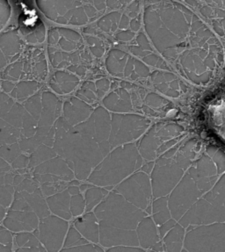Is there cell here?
<instances>
[{
    "label": "cell",
    "mask_w": 225,
    "mask_h": 252,
    "mask_svg": "<svg viewBox=\"0 0 225 252\" xmlns=\"http://www.w3.org/2000/svg\"><path fill=\"white\" fill-rule=\"evenodd\" d=\"M100 222L114 228L135 230L146 214L123 199L122 196L111 194L96 209Z\"/></svg>",
    "instance_id": "cell-1"
},
{
    "label": "cell",
    "mask_w": 225,
    "mask_h": 252,
    "mask_svg": "<svg viewBox=\"0 0 225 252\" xmlns=\"http://www.w3.org/2000/svg\"><path fill=\"white\" fill-rule=\"evenodd\" d=\"M183 246L189 252H225V222L193 228L185 236Z\"/></svg>",
    "instance_id": "cell-2"
},
{
    "label": "cell",
    "mask_w": 225,
    "mask_h": 252,
    "mask_svg": "<svg viewBox=\"0 0 225 252\" xmlns=\"http://www.w3.org/2000/svg\"><path fill=\"white\" fill-rule=\"evenodd\" d=\"M225 222V210L215 208L206 199H201L193 204L179 220V224L183 228Z\"/></svg>",
    "instance_id": "cell-3"
},
{
    "label": "cell",
    "mask_w": 225,
    "mask_h": 252,
    "mask_svg": "<svg viewBox=\"0 0 225 252\" xmlns=\"http://www.w3.org/2000/svg\"><path fill=\"white\" fill-rule=\"evenodd\" d=\"M199 196L200 192L197 191L192 181L189 178L185 179L180 187L172 192L168 202L172 218L179 220L194 204Z\"/></svg>",
    "instance_id": "cell-4"
},
{
    "label": "cell",
    "mask_w": 225,
    "mask_h": 252,
    "mask_svg": "<svg viewBox=\"0 0 225 252\" xmlns=\"http://www.w3.org/2000/svg\"><path fill=\"white\" fill-rule=\"evenodd\" d=\"M125 198L140 209H146L150 201V189L148 180L144 176H135L128 180L119 188Z\"/></svg>",
    "instance_id": "cell-5"
},
{
    "label": "cell",
    "mask_w": 225,
    "mask_h": 252,
    "mask_svg": "<svg viewBox=\"0 0 225 252\" xmlns=\"http://www.w3.org/2000/svg\"><path fill=\"white\" fill-rule=\"evenodd\" d=\"M100 244L105 247L116 246H133L137 247L139 242L135 230L114 228L100 222L99 225Z\"/></svg>",
    "instance_id": "cell-6"
},
{
    "label": "cell",
    "mask_w": 225,
    "mask_h": 252,
    "mask_svg": "<svg viewBox=\"0 0 225 252\" xmlns=\"http://www.w3.org/2000/svg\"><path fill=\"white\" fill-rule=\"evenodd\" d=\"M137 239L142 249H151L160 242V236L152 217H144L135 228Z\"/></svg>",
    "instance_id": "cell-7"
},
{
    "label": "cell",
    "mask_w": 225,
    "mask_h": 252,
    "mask_svg": "<svg viewBox=\"0 0 225 252\" xmlns=\"http://www.w3.org/2000/svg\"><path fill=\"white\" fill-rule=\"evenodd\" d=\"M180 176L176 169H160L156 171L154 178V194L156 197L164 195L172 189Z\"/></svg>",
    "instance_id": "cell-8"
},
{
    "label": "cell",
    "mask_w": 225,
    "mask_h": 252,
    "mask_svg": "<svg viewBox=\"0 0 225 252\" xmlns=\"http://www.w3.org/2000/svg\"><path fill=\"white\" fill-rule=\"evenodd\" d=\"M58 98L50 92H44L41 96V117L38 122V126H51L55 122V112Z\"/></svg>",
    "instance_id": "cell-9"
},
{
    "label": "cell",
    "mask_w": 225,
    "mask_h": 252,
    "mask_svg": "<svg viewBox=\"0 0 225 252\" xmlns=\"http://www.w3.org/2000/svg\"><path fill=\"white\" fill-rule=\"evenodd\" d=\"M185 238V228L177 223L164 236V251L166 252H180L183 247Z\"/></svg>",
    "instance_id": "cell-10"
},
{
    "label": "cell",
    "mask_w": 225,
    "mask_h": 252,
    "mask_svg": "<svg viewBox=\"0 0 225 252\" xmlns=\"http://www.w3.org/2000/svg\"><path fill=\"white\" fill-rule=\"evenodd\" d=\"M0 49L7 57L19 55L21 50V41L16 31H9L0 35Z\"/></svg>",
    "instance_id": "cell-11"
},
{
    "label": "cell",
    "mask_w": 225,
    "mask_h": 252,
    "mask_svg": "<svg viewBox=\"0 0 225 252\" xmlns=\"http://www.w3.org/2000/svg\"><path fill=\"white\" fill-rule=\"evenodd\" d=\"M152 214H153L152 220H154L155 224H159V225H162L172 218L171 213L168 208L166 198H162L156 200L153 204Z\"/></svg>",
    "instance_id": "cell-12"
},
{
    "label": "cell",
    "mask_w": 225,
    "mask_h": 252,
    "mask_svg": "<svg viewBox=\"0 0 225 252\" xmlns=\"http://www.w3.org/2000/svg\"><path fill=\"white\" fill-rule=\"evenodd\" d=\"M26 109L24 106H21L19 103H15L12 106V109L9 111L8 114L4 116L3 120L13 127L20 128L22 127V117L24 115Z\"/></svg>",
    "instance_id": "cell-13"
},
{
    "label": "cell",
    "mask_w": 225,
    "mask_h": 252,
    "mask_svg": "<svg viewBox=\"0 0 225 252\" xmlns=\"http://www.w3.org/2000/svg\"><path fill=\"white\" fill-rule=\"evenodd\" d=\"M38 89V83L35 81H21L15 86L12 93L13 98L23 99L28 98Z\"/></svg>",
    "instance_id": "cell-14"
},
{
    "label": "cell",
    "mask_w": 225,
    "mask_h": 252,
    "mask_svg": "<svg viewBox=\"0 0 225 252\" xmlns=\"http://www.w3.org/2000/svg\"><path fill=\"white\" fill-rule=\"evenodd\" d=\"M24 108L35 121H39L42 110L41 94H36L29 98L24 103Z\"/></svg>",
    "instance_id": "cell-15"
},
{
    "label": "cell",
    "mask_w": 225,
    "mask_h": 252,
    "mask_svg": "<svg viewBox=\"0 0 225 252\" xmlns=\"http://www.w3.org/2000/svg\"><path fill=\"white\" fill-rule=\"evenodd\" d=\"M37 5L43 14L51 21H56L58 19V13L55 6L53 0H37Z\"/></svg>",
    "instance_id": "cell-16"
},
{
    "label": "cell",
    "mask_w": 225,
    "mask_h": 252,
    "mask_svg": "<svg viewBox=\"0 0 225 252\" xmlns=\"http://www.w3.org/2000/svg\"><path fill=\"white\" fill-rule=\"evenodd\" d=\"M45 139L46 136H39L36 134L33 137H30V138L21 139V143H20V148L24 150V151L34 150L41 143H44Z\"/></svg>",
    "instance_id": "cell-17"
},
{
    "label": "cell",
    "mask_w": 225,
    "mask_h": 252,
    "mask_svg": "<svg viewBox=\"0 0 225 252\" xmlns=\"http://www.w3.org/2000/svg\"><path fill=\"white\" fill-rule=\"evenodd\" d=\"M22 69H23V63L21 62L14 63L8 66V68L5 69L4 77L15 81L21 77Z\"/></svg>",
    "instance_id": "cell-18"
},
{
    "label": "cell",
    "mask_w": 225,
    "mask_h": 252,
    "mask_svg": "<svg viewBox=\"0 0 225 252\" xmlns=\"http://www.w3.org/2000/svg\"><path fill=\"white\" fill-rule=\"evenodd\" d=\"M55 83H57L58 85H61L64 83H67V82H72L77 80V78L70 75L67 72H64V71H57L56 73L54 74L53 79H52Z\"/></svg>",
    "instance_id": "cell-19"
},
{
    "label": "cell",
    "mask_w": 225,
    "mask_h": 252,
    "mask_svg": "<svg viewBox=\"0 0 225 252\" xmlns=\"http://www.w3.org/2000/svg\"><path fill=\"white\" fill-rule=\"evenodd\" d=\"M38 125V122L26 111L24 115L22 117V128L23 129H29V128H35Z\"/></svg>",
    "instance_id": "cell-20"
},
{
    "label": "cell",
    "mask_w": 225,
    "mask_h": 252,
    "mask_svg": "<svg viewBox=\"0 0 225 252\" xmlns=\"http://www.w3.org/2000/svg\"><path fill=\"white\" fill-rule=\"evenodd\" d=\"M103 197L101 192L97 190H92V191L87 192V199H88V203H89V208H93L95 204H97L99 199Z\"/></svg>",
    "instance_id": "cell-21"
},
{
    "label": "cell",
    "mask_w": 225,
    "mask_h": 252,
    "mask_svg": "<svg viewBox=\"0 0 225 252\" xmlns=\"http://www.w3.org/2000/svg\"><path fill=\"white\" fill-rule=\"evenodd\" d=\"M176 220L174 219H170L167 221H165L164 223L160 225V234L161 238H164V236L167 234L168 232L170 231L175 225H176Z\"/></svg>",
    "instance_id": "cell-22"
},
{
    "label": "cell",
    "mask_w": 225,
    "mask_h": 252,
    "mask_svg": "<svg viewBox=\"0 0 225 252\" xmlns=\"http://www.w3.org/2000/svg\"><path fill=\"white\" fill-rule=\"evenodd\" d=\"M107 252H144V250L133 246H116L108 249Z\"/></svg>",
    "instance_id": "cell-23"
},
{
    "label": "cell",
    "mask_w": 225,
    "mask_h": 252,
    "mask_svg": "<svg viewBox=\"0 0 225 252\" xmlns=\"http://www.w3.org/2000/svg\"><path fill=\"white\" fill-rule=\"evenodd\" d=\"M34 35L36 37L37 42H43L45 39V27L41 22L37 25L36 29L34 30Z\"/></svg>",
    "instance_id": "cell-24"
},
{
    "label": "cell",
    "mask_w": 225,
    "mask_h": 252,
    "mask_svg": "<svg viewBox=\"0 0 225 252\" xmlns=\"http://www.w3.org/2000/svg\"><path fill=\"white\" fill-rule=\"evenodd\" d=\"M13 105H14V102H13L12 98H9L7 101H5L4 103H3V104H1V105H0V110H1L0 118H4V116L8 114L9 111L12 109Z\"/></svg>",
    "instance_id": "cell-25"
},
{
    "label": "cell",
    "mask_w": 225,
    "mask_h": 252,
    "mask_svg": "<svg viewBox=\"0 0 225 252\" xmlns=\"http://www.w3.org/2000/svg\"><path fill=\"white\" fill-rule=\"evenodd\" d=\"M58 33H59V34H62L63 36L65 37L67 39L74 40V41H77L79 38L78 33H75L74 31L70 30V29H62L61 28V29H58Z\"/></svg>",
    "instance_id": "cell-26"
},
{
    "label": "cell",
    "mask_w": 225,
    "mask_h": 252,
    "mask_svg": "<svg viewBox=\"0 0 225 252\" xmlns=\"http://www.w3.org/2000/svg\"><path fill=\"white\" fill-rule=\"evenodd\" d=\"M70 127L71 126H70V124L67 122L65 118H64V117L58 118L57 122H55V128H57V129L63 128L64 130H70Z\"/></svg>",
    "instance_id": "cell-27"
},
{
    "label": "cell",
    "mask_w": 225,
    "mask_h": 252,
    "mask_svg": "<svg viewBox=\"0 0 225 252\" xmlns=\"http://www.w3.org/2000/svg\"><path fill=\"white\" fill-rule=\"evenodd\" d=\"M35 69L39 77L41 78H44L46 75V71H47V63L45 61L39 62L38 63L35 64Z\"/></svg>",
    "instance_id": "cell-28"
},
{
    "label": "cell",
    "mask_w": 225,
    "mask_h": 252,
    "mask_svg": "<svg viewBox=\"0 0 225 252\" xmlns=\"http://www.w3.org/2000/svg\"><path fill=\"white\" fill-rule=\"evenodd\" d=\"M49 59H50V61H51V63H52L53 67L57 68V67L60 64L62 59H63V54L60 53L59 51H57L56 53L49 56Z\"/></svg>",
    "instance_id": "cell-29"
},
{
    "label": "cell",
    "mask_w": 225,
    "mask_h": 252,
    "mask_svg": "<svg viewBox=\"0 0 225 252\" xmlns=\"http://www.w3.org/2000/svg\"><path fill=\"white\" fill-rule=\"evenodd\" d=\"M59 35H60V34L58 33V31H57V29H52V30H50L49 33V39H48V41H49V44H57L58 42V40H59Z\"/></svg>",
    "instance_id": "cell-30"
},
{
    "label": "cell",
    "mask_w": 225,
    "mask_h": 252,
    "mask_svg": "<svg viewBox=\"0 0 225 252\" xmlns=\"http://www.w3.org/2000/svg\"><path fill=\"white\" fill-rule=\"evenodd\" d=\"M55 6H56V9H57V12H58V14H61V15L66 14L67 11H66L64 1H60V0L55 1Z\"/></svg>",
    "instance_id": "cell-31"
},
{
    "label": "cell",
    "mask_w": 225,
    "mask_h": 252,
    "mask_svg": "<svg viewBox=\"0 0 225 252\" xmlns=\"http://www.w3.org/2000/svg\"><path fill=\"white\" fill-rule=\"evenodd\" d=\"M82 10H77V11H75V13H74L73 18L70 20V23L71 24H82L84 21L81 20V15H82Z\"/></svg>",
    "instance_id": "cell-32"
},
{
    "label": "cell",
    "mask_w": 225,
    "mask_h": 252,
    "mask_svg": "<svg viewBox=\"0 0 225 252\" xmlns=\"http://www.w3.org/2000/svg\"><path fill=\"white\" fill-rule=\"evenodd\" d=\"M58 43L62 49H64V50H72L74 49L73 43L67 41L64 38H62L61 40H59Z\"/></svg>",
    "instance_id": "cell-33"
},
{
    "label": "cell",
    "mask_w": 225,
    "mask_h": 252,
    "mask_svg": "<svg viewBox=\"0 0 225 252\" xmlns=\"http://www.w3.org/2000/svg\"><path fill=\"white\" fill-rule=\"evenodd\" d=\"M1 86H2V89L4 90L5 93H10L15 88V85L12 82L8 81V80H4L2 82Z\"/></svg>",
    "instance_id": "cell-34"
},
{
    "label": "cell",
    "mask_w": 225,
    "mask_h": 252,
    "mask_svg": "<svg viewBox=\"0 0 225 252\" xmlns=\"http://www.w3.org/2000/svg\"><path fill=\"white\" fill-rule=\"evenodd\" d=\"M50 126H38L36 128V135L39 136H47L50 130Z\"/></svg>",
    "instance_id": "cell-35"
},
{
    "label": "cell",
    "mask_w": 225,
    "mask_h": 252,
    "mask_svg": "<svg viewBox=\"0 0 225 252\" xmlns=\"http://www.w3.org/2000/svg\"><path fill=\"white\" fill-rule=\"evenodd\" d=\"M24 135L25 137L27 138H30L34 136V134H36V128H29V129H22L21 134Z\"/></svg>",
    "instance_id": "cell-36"
},
{
    "label": "cell",
    "mask_w": 225,
    "mask_h": 252,
    "mask_svg": "<svg viewBox=\"0 0 225 252\" xmlns=\"http://www.w3.org/2000/svg\"><path fill=\"white\" fill-rule=\"evenodd\" d=\"M151 249H152V252H164V245H163V244L160 241L159 243L154 244Z\"/></svg>",
    "instance_id": "cell-37"
},
{
    "label": "cell",
    "mask_w": 225,
    "mask_h": 252,
    "mask_svg": "<svg viewBox=\"0 0 225 252\" xmlns=\"http://www.w3.org/2000/svg\"><path fill=\"white\" fill-rule=\"evenodd\" d=\"M6 63H7L6 58H5L4 54H3V52H2L1 49H0V69L4 68V66L6 65Z\"/></svg>",
    "instance_id": "cell-38"
},
{
    "label": "cell",
    "mask_w": 225,
    "mask_h": 252,
    "mask_svg": "<svg viewBox=\"0 0 225 252\" xmlns=\"http://www.w3.org/2000/svg\"><path fill=\"white\" fill-rule=\"evenodd\" d=\"M62 106H63V105H62V102L58 100V104H57V107H56V112H55V119H56V120H57V119L58 118V116L60 115Z\"/></svg>",
    "instance_id": "cell-39"
},
{
    "label": "cell",
    "mask_w": 225,
    "mask_h": 252,
    "mask_svg": "<svg viewBox=\"0 0 225 252\" xmlns=\"http://www.w3.org/2000/svg\"><path fill=\"white\" fill-rule=\"evenodd\" d=\"M50 86H51V88L56 92V93H58L59 94H63L62 93L61 89H60V87L58 86L57 83H55V82L52 80V81L50 82Z\"/></svg>",
    "instance_id": "cell-40"
},
{
    "label": "cell",
    "mask_w": 225,
    "mask_h": 252,
    "mask_svg": "<svg viewBox=\"0 0 225 252\" xmlns=\"http://www.w3.org/2000/svg\"><path fill=\"white\" fill-rule=\"evenodd\" d=\"M27 41L30 42V43H35V42H37L36 37L34 35V33H29V35L27 36Z\"/></svg>",
    "instance_id": "cell-41"
},
{
    "label": "cell",
    "mask_w": 225,
    "mask_h": 252,
    "mask_svg": "<svg viewBox=\"0 0 225 252\" xmlns=\"http://www.w3.org/2000/svg\"><path fill=\"white\" fill-rule=\"evenodd\" d=\"M9 97L6 94H4V93H0V105L5 101H7Z\"/></svg>",
    "instance_id": "cell-42"
},
{
    "label": "cell",
    "mask_w": 225,
    "mask_h": 252,
    "mask_svg": "<svg viewBox=\"0 0 225 252\" xmlns=\"http://www.w3.org/2000/svg\"><path fill=\"white\" fill-rule=\"evenodd\" d=\"M55 134H56V128H55V126H54V127L50 128V130H49V133H48L47 137L53 139L54 137H55Z\"/></svg>",
    "instance_id": "cell-43"
},
{
    "label": "cell",
    "mask_w": 225,
    "mask_h": 252,
    "mask_svg": "<svg viewBox=\"0 0 225 252\" xmlns=\"http://www.w3.org/2000/svg\"><path fill=\"white\" fill-rule=\"evenodd\" d=\"M56 22H58V24H66L67 23V20H66L65 17H58Z\"/></svg>",
    "instance_id": "cell-44"
},
{
    "label": "cell",
    "mask_w": 225,
    "mask_h": 252,
    "mask_svg": "<svg viewBox=\"0 0 225 252\" xmlns=\"http://www.w3.org/2000/svg\"><path fill=\"white\" fill-rule=\"evenodd\" d=\"M44 143H45V144H47V145H49V146H52V145H54L53 139L49 138V137H47V136H46V139L45 141H44Z\"/></svg>",
    "instance_id": "cell-45"
},
{
    "label": "cell",
    "mask_w": 225,
    "mask_h": 252,
    "mask_svg": "<svg viewBox=\"0 0 225 252\" xmlns=\"http://www.w3.org/2000/svg\"><path fill=\"white\" fill-rule=\"evenodd\" d=\"M48 52H49V55H53V54L56 53L57 52V49H55L54 47H49V49H48Z\"/></svg>",
    "instance_id": "cell-46"
},
{
    "label": "cell",
    "mask_w": 225,
    "mask_h": 252,
    "mask_svg": "<svg viewBox=\"0 0 225 252\" xmlns=\"http://www.w3.org/2000/svg\"><path fill=\"white\" fill-rule=\"evenodd\" d=\"M66 64H67V62H61L60 63V64L58 66V69H61V68H64L65 67Z\"/></svg>",
    "instance_id": "cell-47"
},
{
    "label": "cell",
    "mask_w": 225,
    "mask_h": 252,
    "mask_svg": "<svg viewBox=\"0 0 225 252\" xmlns=\"http://www.w3.org/2000/svg\"><path fill=\"white\" fill-rule=\"evenodd\" d=\"M23 69H25V71H26V72H29V69H30V65H29L28 63L25 64L24 68H23Z\"/></svg>",
    "instance_id": "cell-48"
},
{
    "label": "cell",
    "mask_w": 225,
    "mask_h": 252,
    "mask_svg": "<svg viewBox=\"0 0 225 252\" xmlns=\"http://www.w3.org/2000/svg\"><path fill=\"white\" fill-rule=\"evenodd\" d=\"M4 25L2 23V21H1V20H0V30L2 29V28L4 27Z\"/></svg>",
    "instance_id": "cell-49"
},
{
    "label": "cell",
    "mask_w": 225,
    "mask_h": 252,
    "mask_svg": "<svg viewBox=\"0 0 225 252\" xmlns=\"http://www.w3.org/2000/svg\"><path fill=\"white\" fill-rule=\"evenodd\" d=\"M189 252V251H187V250H186V249H182V250H181V252Z\"/></svg>",
    "instance_id": "cell-50"
},
{
    "label": "cell",
    "mask_w": 225,
    "mask_h": 252,
    "mask_svg": "<svg viewBox=\"0 0 225 252\" xmlns=\"http://www.w3.org/2000/svg\"><path fill=\"white\" fill-rule=\"evenodd\" d=\"M0 114H1V110H0Z\"/></svg>",
    "instance_id": "cell-51"
}]
</instances>
